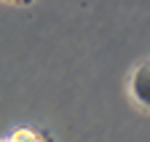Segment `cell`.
I'll return each mask as SVG.
<instances>
[{"label": "cell", "instance_id": "cell-1", "mask_svg": "<svg viewBox=\"0 0 150 142\" xmlns=\"http://www.w3.org/2000/svg\"><path fill=\"white\" fill-rule=\"evenodd\" d=\"M129 94L139 107L150 110V59L139 62L134 70H131V78H129Z\"/></svg>", "mask_w": 150, "mask_h": 142}, {"label": "cell", "instance_id": "cell-2", "mask_svg": "<svg viewBox=\"0 0 150 142\" xmlns=\"http://www.w3.org/2000/svg\"><path fill=\"white\" fill-rule=\"evenodd\" d=\"M6 142H51V139L43 137L40 131H32V129H16L6 137Z\"/></svg>", "mask_w": 150, "mask_h": 142}, {"label": "cell", "instance_id": "cell-3", "mask_svg": "<svg viewBox=\"0 0 150 142\" xmlns=\"http://www.w3.org/2000/svg\"><path fill=\"white\" fill-rule=\"evenodd\" d=\"M6 3H13V6H27V3H32V0H6Z\"/></svg>", "mask_w": 150, "mask_h": 142}, {"label": "cell", "instance_id": "cell-4", "mask_svg": "<svg viewBox=\"0 0 150 142\" xmlns=\"http://www.w3.org/2000/svg\"><path fill=\"white\" fill-rule=\"evenodd\" d=\"M0 142H6V137H3V139H0Z\"/></svg>", "mask_w": 150, "mask_h": 142}]
</instances>
